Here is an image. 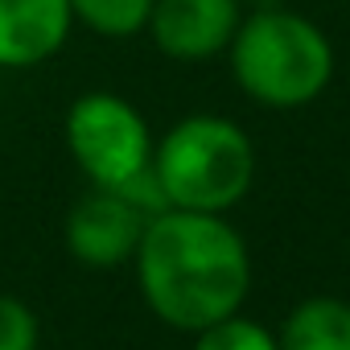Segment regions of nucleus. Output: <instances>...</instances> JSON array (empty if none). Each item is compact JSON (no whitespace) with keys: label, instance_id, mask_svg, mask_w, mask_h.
Returning <instances> with one entry per match:
<instances>
[{"label":"nucleus","instance_id":"2","mask_svg":"<svg viewBox=\"0 0 350 350\" xmlns=\"http://www.w3.org/2000/svg\"><path fill=\"white\" fill-rule=\"evenodd\" d=\"M235 87L272 111H293L313 103L334 79V46L325 29L293 9H252L231 46Z\"/></svg>","mask_w":350,"mask_h":350},{"label":"nucleus","instance_id":"7","mask_svg":"<svg viewBox=\"0 0 350 350\" xmlns=\"http://www.w3.org/2000/svg\"><path fill=\"white\" fill-rule=\"evenodd\" d=\"M70 25L66 0H0V70H25L54 58Z\"/></svg>","mask_w":350,"mask_h":350},{"label":"nucleus","instance_id":"1","mask_svg":"<svg viewBox=\"0 0 350 350\" xmlns=\"http://www.w3.org/2000/svg\"><path fill=\"white\" fill-rule=\"evenodd\" d=\"M132 260L144 305L186 334L239 313L252 288L247 243L223 215L169 206L144 223Z\"/></svg>","mask_w":350,"mask_h":350},{"label":"nucleus","instance_id":"11","mask_svg":"<svg viewBox=\"0 0 350 350\" xmlns=\"http://www.w3.org/2000/svg\"><path fill=\"white\" fill-rule=\"evenodd\" d=\"M38 342H42L38 313L21 297L0 293V350H38Z\"/></svg>","mask_w":350,"mask_h":350},{"label":"nucleus","instance_id":"3","mask_svg":"<svg viewBox=\"0 0 350 350\" xmlns=\"http://www.w3.org/2000/svg\"><path fill=\"white\" fill-rule=\"evenodd\" d=\"M152 178L173 211L227 215L256 178V148L227 116H186L152 140Z\"/></svg>","mask_w":350,"mask_h":350},{"label":"nucleus","instance_id":"6","mask_svg":"<svg viewBox=\"0 0 350 350\" xmlns=\"http://www.w3.org/2000/svg\"><path fill=\"white\" fill-rule=\"evenodd\" d=\"M243 21L239 0H152L148 38L165 58L202 62L231 46Z\"/></svg>","mask_w":350,"mask_h":350},{"label":"nucleus","instance_id":"12","mask_svg":"<svg viewBox=\"0 0 350 350\" xmlns=\"http://www.w3.org/2000/svg\"><path fill=\"white\" fill-rule=\"evenodd\" d=\"M239 5H247V9H280L284 0H239Z\"/></svg>","mask_w":350,"mask_h":350},{"label":"nucleus","instance_id":"4","mask_svg":"<svg viewBox=\"0 0 350 350\" xmlns=\"http://www.w3.org/2000/svg\"><path fill=\"white\" fill-rule=\"evenodd\" d=\"M66 148L83 178L103 190H124L152 165L148 120L116 91H87L66 111Z\"/></svg>","mask_w":350,"mask_h":350},{"label":"nucleus","instance_id":"8","mask_svg":"<svg viewBox=\"0 0 350 350\" xmlns=\"http://www.w3.org/2000/svg\"><path fill=\"white\" fill-rule=\"evenodd\" d=\"M280 350H350V301L305 297L276 329Z\"/></svg>","mask_w":350,"mask_h":350},{"label":"nucleus","instance_id":"9","mask_svg":"<svg viewBox=\"0 0 350 350\" xmlns=\"http://www.w3.org/2000/svg\"><path fill=\"white\" fill-rule=\"evenodd\" d=\"M70 17L99 38H136L148 25L152 0H66Z\"/></svg>","mask_w":350,"mask_h":350},{"label":"nucleus","instance_id":"10","mask_svg":"<svg viewBox=\"0 0 350 350\" xmlns=\"http://www.w3.org/2000/svg\"><path fill=\"white\" fill-rule=\"evenodd\" d=\"M190 350H280V346H276V334L268 325H260L256 317L231 313V317L198 329Z\"/></svg>","mask_w":350,"mask_h":350},{"label":"nucleus","instance_id":"5","mask_svg":"<svg viewBox=\"0 0 350 350\" xmlns=\"http://www.w3.org/2000/svg\"><path fill=\"white\" fill-rule=\"evenodd\" d=\"M148 215L120 190L91 186L66 215V252L95 272L124 268L144 235Z\"/></svg>","mask_w":350,"mask_h":350}]
</instances>
